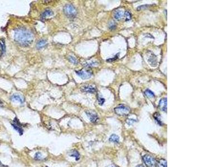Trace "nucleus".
<instances>
[{"instance_id":"2","label":"nucleus","mask_w":223,"mask_h":167,"mask_svg":"<svg viewBox=\"0 0 223 167\" xmlns=\"http://www.w3.org/2000/svg\"><path fill=\"white\" fill-rule=\"evenodd\" d=\"M64 12L65 15L70 18L75 17L77 13L76 8L71 4H67L64 7Z\"/></svg>"},{"instance_id":"8","label":"nucleus","mask_w":223,"mask_h":167,"mask_svg":"<svg viewBox=\"0 0 223 167\" xmlns=\"http://www.w3.org/2000/svg\"><path fill=\"white\" fill-rule=\"evenodd\" d=\"M81 91L84 93H96V89L94 86L90 85H85L81 87Z\"/></svg>"},{"instance_id":"19","label":"nucleus","mask_w":223,"mask_h":167,"mask_svg":"<svg viewBox=\"0 0 223 167\" xmlns=\"http://www.w3.org/2000/svg\"><path fill=\"white\" fill-rule=\"evenodd\" d=\"M159 167H167V161L165 159H162L158 162Z\"/></svg>"},{"instance_id":"18","label":"nucleus","mask_w":223,"mask_h":167,"mask_svg":"<svg viewBox=\"0 0 223 167\" xmlns=\"http://www.w3.org/2000/svg\"><path fill=\"white\" fill-rule=\"evenodd\" d=\"M0 49H1L2 52L4 53L6 51V45L4 40L2 39L0 40Z\"/></svg>"},{"instance_id":"26","label":"nucleus","mask_w":223,"mask_h":167,"mask_svg":"<svg viewBox=\"0 0 223 167\" xmlns=\"http://www.w3.org/2000/svg\"><path fill=\"white\" fill-rule=\"evenodd\" d=\"M148 5H143V6H140V7H138L137 8V10H140V9H144V8H147L148 7Z\"/></svg>"},{"instance_id":"24","label":"nucleus","mask_w":223,"mask_h":167,"mask_svg":"<svg viewBox=\"0 0 223 167\" xmlns=\"http://www.w3.org/2000/svg\"><path fill=\"white\" fill-rule=\"evenodd\" d=\"M98 101L99 105H103L105 102V99L100 96H98Z\"/></svg>"},{"instance_id":"11","label":"nucleus","mask_w":223,"mask_h":167,"mask_svg":"<svg viewBox=\"0 0 223 167\" xmlns=\"http://www.w3.org/2000/svg\"><path fill=\"white\" fill-rule=\"evenodd\" d=\"M11 99L12 101H18V102H19L20 103H23L24 101L23 98L18 95H13L11 97Z\"/></svg>"},{"instance_id":"5","label":"nucleus","mask_w":223,"mask_h":167,"mask_svg":"<svg viewBox=\"0 0 223 167\" xmlns=\"http://www.w3.org/2000/svg\"><path fill=\"white\" fill-rule=\"evenodd\" d=\"M78 76H79L82 79H88L92 76V72L89 70H81L76 71Z\"/></svg>"},{"instance_id":"23","label":"nucleus","mask_w":223,"mask_h":167,"mask_svg":"<svg viewBox=\"0 0 223 167\" xmlns=\"http://www.w3.org/2000/svg\"><path fill=\"white\" fill-rule=\"evenodd\" d=\"M42 153H40V152H38V153H36L35 154L34 157V159L35 160H40V159H42Z\"/></svg>"},{"instance_id":"14","label":"nucleus","mask_w":223,"mask_h":167,"mask_svg":"<svg viewBox=\"0 0 223 167\" xmlns=\"http://www.w3.org/2000/svg\"><path fill=\"white\" fill-rule=\"evenodd\" d=\"M46 43H47L46 40H40V41H38L37 43H36V47H37V49H40L44 47L46 45Z\"/></svg>"},{"instance_id":"13","label":"nucleus","mask_w":223,"mask_h":167,"mask_svg":"<svg viewBox=\"0 0 223 167\" xmlns=\"http://www.w3.org/2000/svg\"><path fill=\"white\" fill-rule=\"evenodd\" d=\"M148 61L150 62L151 66H156L157 65V59L156 56L154 55H151L148 59Z\"/></svg>"},{"instance_id":"25","label":"nucleus","mask_w":223,"mask_h":167,"mask_svg":"<svg viewBox=\"0 0 223 167\" xmlns=\"http://www.w3.org/2000/svg\"><path fill=\"white\" fill-rule=\"evenodd\" d=\"M109 27H110V30H114V29H115L116 27L115 23L114 22H111L110 24V26H109Z\"/></svg>"},{"instance_id":"20","label":"nucleus","mask_w":223,"mask_h":167,"mask_svg":"<svg viewBox=\"0 0 223 167\" xmlns=\"http://www.w3.org/2000/svg\"><path fill=\"white\" fill-rule=\"evenodd\" d=\"M124 17H125V20L126 21H130V19H131L132 16H131V13H130V11H126L124 13Z\"/></svg>"},{"instance_id":"3","label":"nucleus","mask_w":223,"mask_h":167,"mask_svg":"<svg viewBox=\"0 0 223 167\" xmlns=\"http://www.w3.org/2000/svg\"><path fill=\"white\" fill-rule=\"evenodd\" d=\"M143 161L148 167H156L157 166L156 161L154 157L148 154H146L143 157Z\"/></svg>"},{"instance_id":"30","label":"nucleus","mask_w":223,"mask_h":167,"mask_svg":"<svg viewBox=\"0 0 223 167\" xmlns=\"http://www.w3.org/2000/svg\"><path fill=\"white\" fill-rule=\"evenodd\" d=\"M136 167H144V166H142V165H139V166H137Z\"/></svg>"},{"instance_id":"1","label":"nucleus","mask_w":223,"mask_h":167,"mask_svg":"<svg viewBox=\"0 0 223 167\" xmlns=\"http://www.w3.org/2000/svg\"><path fill=\"white\" fill-rule=\"evenodd\" d=\"M34 36L33 33L22 27L16 28L14 32V40L18 43L24 47L28 46L32 43Z\"/></svg>"},{"instance_id":"16","label":"nucleus","mask_w":223,"mask_h":167,"mask_svg":"<svg viewBox=\"0 0 223 167\" xmlns=\"http://www.w3.org/2000/svg\"><path fill=\"white\" fill-rule=\"evenodd\" d=\"M123 16V13L122 11H116L114 14V17L117 20H120Z\"/></svg>"},{"instance_id":"15","label":"nucleus","mask_w":223,"mask_h":167,"mask_svg":"<svg viewBox=\"0 0 223 167\" xmlns=\"http://www.w3.org/2000/svg\"><path fill=\"white\" fill-rule=\"evenodd\" d=\"M109 140L110 142L114 143H118L120 142V138L116 134H112L110 135V137L109 139Z\"/></svg>"},{"instance_id":"4","label":"nucleus","mask_w":223,"mask_h":167,"mask_svg":"<svg viewBox=\"0 0 223 167\" xmlns=\"http://www.w3.org/2000/svg\"><path fill=\"white\" fill-rule=\"evenodd\" d=\"M115 113L118 115L126 116L130 112V109L124 105H121L114 109Z\"/></svg>"},{"instance_id":"29","label":"nucleus","mask_w":223,"mask_h":167,"mask_svg":"<svg viewBox=\"0 0 223 167\" xmlns=\"http://www.w3.org/2000/svg\"><path fill=\"white\" fill-rule=\"evenodd\" d=\"M108 167H117L116 166H115V165H110V166Z\"/></svg>"},{"instance_id":"17","label":"nucleus","mask_w":223,"mask_h":167,"mask_svg":"<svg viewBox=\"0 0 223 167\" xmlns=\"http://www.w3.org/2000/svg\"><path fill=\"white\" fill-rule=\"evenodd\" d=\"M98 63L96 61H90V62H86L83 65L85 67H91L93 66H97Z\"/></svg>"},{"instance_id":"9","label":"nucleus","mask_w":223,"mask_h":167,"mask_svg":"<svg viewBox=\"0 0 223 167\" xmlns=\"http://www.w3.org/2000/svg\"><path fill=\"white\" fill-rule=\"evenodd\" d=\"M167 98L161 99L159 102V108L164 111H167Z\"/></svg>"},{"instance_id":"21","label":"nucleus","mask_w":223,"mask_h":167,"mask_svg":"<svg viewBox=\"0 0 223 167\" xmlns=\"http://www.w3.org/2000/svg\"><path fill=\"white\" fill-rule=\"evenodd\" d=\"M145 94H146V96L149 98H154V94L153 92L151 90H148V89H147V90H146V91H145Z\"/></svg>"},{"instance_id":"12","label":"nucleus","mask_w":223,"mask_h":167,"mask_svg":"<svg viewBox=\"0 0 223 167\" xmlns=\"http://www.w3.org/2000/svg\"><path fill=\"white\" fill-rule=\"evenodd\" d=\"M69 155L70 157H74V158H76V161H78L80 159V154L78 152L76 151V150H74V149L72 150V151L70 152V153Z\"/></svg>"},{"instance_id":"31","label":"nucleus","mask_w":223,"mask_h":167,"mask_svg":"<svg viewBox=\"0 0 223 167\" xmlns=\"http://www.w3.org/2000/svg\"></svg>"},{"instance_id":"7","label":"nucleus","mask_w":223,"mask_h":167,"mask_svg":"<svg viewBox=\"0 0 223 167\" xmlns=\"http://www.w3.org/2000/svg\"><path fill=\"white\" fill-rule=\"evenodd\" d=\"M11 125H12V126L14 129H15L16 131L19 133V134H20V135H22L24 130L22 129V128L21 126L20 125V124L19 123V122L18 120V119H17L16 118L14 119V120L12 123H11Z\"/></svg>"},{"instance_id":"27","label":"nucleus","mask_w":223,"mask_h":167,"mask_svg":"<svg viewBox=\"0 0 223 167\" xmlns=\"http://www.w3.org/2000/svg\"><path fill=\"white\" fill-rule=\"evenodd\" d=\"M135 122V120H133V119H128L127 121V124H128V125H131V124H132L133 123H134Z\"/></svg>"},{"instance_id":"6","label":"nucleus","mask_w":223,"mask_h":167,"mask_svg":"<svg viewBox=\"0 0 223 167\" xmlns=\"http://www.w3.org/2000/svg\"><path fill=\"white\" fill-rule=\"evenodd\" d=\"M86 115L89 117V120H90V121L92 123H96L98 122L99 118H98V115L96 114V113L94 112V111H90V110L86 111Z\"/></svg>"},{"instance_id":"28","label":"nucleus","mask_w":223,"mask_h":167,"mask_svg":"<svg viewBox=\"0 0 223 167\" xmlns=\"http://www.w3.org/2000/svg\"><path fill=\"white\" fill-rule=\"evenodd\" d=\"M3 106H4V103L2 102V101L1 100H0V108L3 107Z\"/></svg>"},{"instance_id":"22","label":"nucleus","mask_w":223,"mask_h":167,"mask_svg":"<svg viewBox=\"0 0 223 167\" xmlns=\"http://www.w3.org/2000/svg\"><path fill=\"white\" fill-rule=\"evenodd\" d=\"M69 60L70 62L74 64H78V60L76 57L72 56H69Z\"/></svg>"},{"instance_id":"10","label":"nucleus","mask_w":223,"mask_h":167,"mask_svg":"<svg viewBox=\"0 0 223 167\" xmlns=\"http://www.w3.org/2000/svg\"><path fill=\"white\" fill-rule=\"evenodd\" d=\"M53 15V12L50 9H46L42 13V18H46L48 17H50Z\"/></svg>"}]
</instances>
